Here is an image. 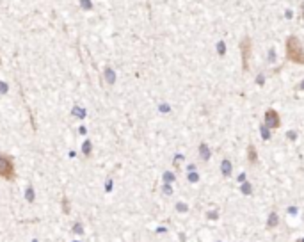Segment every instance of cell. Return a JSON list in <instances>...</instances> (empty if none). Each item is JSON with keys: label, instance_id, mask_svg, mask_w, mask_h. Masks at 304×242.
<instances>
[{"label": "cell", "instance_id": "7c38bea8", "mask_svg": "<svg viewBox=\"0 0 304 242\" xmlns=\"http://www.w3.org/2000/svg\"><path fill=\"white\" fill-rule=\"evenodd\" d=\"M25 198H27V201H30V203L34 201V198H36V194H34V187L28 185V189L25 191Z\"/></svg>", "mask_w": 304, "mask_h": 242}, {"label": "cell", "instance_id": "30bf717a", "mask_svg": "<svg viewBox=\"0 0 304 242\" xmlns=\"http://www.w3.org/2000/svg\"><path fill=\"white\" fill-rule=\"evenodd\" d=\"M91 150H93V144H91V141H84V144H82V153L85 155V157H89V155H91Z\"/></svg>", "mask_w": 304, "mask_h": 242}, {"label": "cell", "instance_id": "5b68a950", "mask_svg": "<svg viewBox=\"0 0 304 242\" xmlns=\"http://www.w3.org/2000/svg\"><path fill=\"white\" fill-rule=\"evenodd\" d=\"M247 160L251 164H258V151H256L255 144H249L247 146Z\"/></svg>", "mask_w": 304, "mask_h": 242}, {"label": "cell", "instance_id": "e0dca14e", "mask_svg": "<svg viewBox=\"0 0 304 242\" xmlns=\"http://www.w3.org/2000/svg\"><path fill=\"white\" fill-rule=\"evenodd\" d=\"M217 50H219V54H224V52H226V46H224V43H222V41H221V43H219V46H217Z\"/></svg>", "mask_w": 304, "mask_h": 242}, {"label": "cell", "instance_id": "7402d4cb", "mask_svg": "<svg viewBox=\"0 0 304 242\" xmlns=\"http://www.w3.org/2000/svg\"><path fill=\"white\" fill-rule=\"evenodd\" d=\"M301 89H304V82H302V84H301Z\"/></svg>", "mask_w": 304, "mask_h": 242}, {"label": "cell", "instance_id": "44dd1931", "mask_svg": "<svg viewBox=\"0 0 304 242\" xmlns=\"http://www.w3.org/2000/svg\"><path fill=\"white\" fill-rule=\"evenodd\" d=\"M188 178H190L192 182H196V180H198V175H188Z\"/></svg>", "mask_w": 304, "mask_h": 242}, {"label": "cell", "instance_id": "ffe728a7", "mask_svg": "<svg viewBox=\"0 0 304 242\" xmlns=\"http://www.w3.org/2000/svg\"><path fill=\"white\" fill-rule=\"evenodd\" d=\"M244 192H251V185H249V183L244 185Z\"/></svg>", "mask_w": 304, "mask_h": 242}, {"label": "cell", "instance_id": "7a4b0ae2", "mask_svg": "<svg viewBox=\"0 0 304 242\" xmlns=\"http://www.w3.org/2000/svg\"><path fill=\"white\" fill-rule=\"evenodd\" d=\"M0 176L6 180H14L16 169H14V160L9 155H0Z\"/></svg>", "mask_w": 304, "mask_h": 242}, {"label": "cell", "instance_id": "4fadbf2b", "mask_svg": "<svg viewBox=\"0 0 304 242\" xmlns=\"http://www.w3.org/2000/svg\"><path fill=\"white\" fill-rule=\"evenodd\" d=\"M277 224V215L272 212L271 214V217H269V228H274V226Z\"/></svg>", "mask_w": 304, "mask_h": 242}, {"label": "cell", "instance_id": "ba28073f", "mask_svg": "<svg viewBox=\"0 0 304 242\" xmlns=\"http://www.w3.org/2000/svg\"><path fill=\"white\" fill-rule=\"evenodd\" d=\"M71 114H75L78 118V119H84L85 118V109H82V107H78V105H75L71 109Z\"/></svg>", "mask_w": 304, "mask_h": 242}, {"label": "cell", "instance_id": "9c48e42d", "mask_svg": "<svg viewBox=\"0 0 304 242\" xmlns=\"http://www.w3.org/2000/svg\"><path fill=\"white\" fill-rule=\"evenodd\" d=\"M221 169H222V173H224V176H229L231 175V164H229V160H224L221 164Z\"/></svg>", "mask_w": 304, "mask_h": 242}, {"label": "cell", "instance_id": "5bb4252c", "mask_svg": "<svg viewBox=\"0 0 304 242\" xmlns=\"http://www.w3.org/2000/svg\"><path fill=\"white\" fill-rule=\"evenodd\" d=\"M7 91H9V86H7L6 82H2V80H0V93H2V94H6Z\"/></svg>", "mask_w": 304, "mask_h": 242}, {"label": "cell", "instance_id": "9a60e30c", "mask_svg": "<svg viewBox=\"0 0 304 242\" xmlns=\"http://www.w3.org/2000/svg\"><path fill=\"white\" fill-rule=\"evenodd\" d=\"M261 137H263V139H269V137H271V132H269V127H265V128L261 127Z\"/></svg>", "mask_w": 304, "mask_h": 242}, {"label": "cell", "instance_id": "d6986e66", "mask_svg": "<svg viewBox=\"0 0 304 242\" xmlns=\"http://www.w3.org/2000/svg\"><path fill=\"white\" fill-rule=\"evenodd\" d=\"M107 192H109V191H112V180H107Z\"/></svg>", "mask_w": 304, "mask_h": 242}, {"label": "cell", "instance_id": "8992f818", "mask_svg": "<svg viewBox=\"0 0 304 242\" xmlns=\"http://www.w3.org/2000/svg\"><path fill=\"white\" fill-rule=\"evenodd\" d=\"M103 77H105V80H107V84H109V86H112V84L116 82V73H114V70H112V68H109V66L103 70Z\"/></svg>", "mask_w": 304, "mask_h": 242}, {"label": "cell", "instance_id": "3957f363", "mask_svg": "<svg viewBox=\"0 0 304 242\" xmlns=\"http://www.w3.org/2000/svg\"><path fill=\"white\" fill-rule=\"evenodd\" d=\"M251 50H253V45H251V38H249V36H244L242 41H240V54H242V70H244V71H247V70H249Z\"/></svg>", "mask_w": 304, "mask_h": 242}, {"label": "cell", "instance_id": "2e32d148", "mask_svg": "<svg viewBox=\"0 0 304 242\" xmlns=\"http://www.w3.org/2000/svg\"><path fill=\"white\" fill-rule=\"evenodd\" d=\"M73 231H75V233H78V235H80V233H82V224H80V223H77V224H75V226H73Z\"/></svg>", "mask_w": 304, "mask_h": 242}, {"label": "cell", "instance_id": "6da1fadb", "mask_svg": "<svg viewBox=\"0 0 304 242\" xmlns=\"http://www.w3.org/2000/svg\"><path fill=\"white\" fill-rule=\"evenodd\" d=\"M285 50H286L288 60H292L295 64H304V48L297 36H288L286 43H285Z\"/></svg>", "mask_w": 304, "mask_h": 242}, {"label": "cell", "instance_id": "ac0fdd59", "mask_svg": "<svg viewBox=\"0 0 304 242\" xmlns=\"http://www.w3.org/2000/svg\"><path fill=\"white\" fill-rule=\"evenodd\" d=\"M164 178H166V182H173V180H174V175H171V173H166V175H164Z\"/></svg>", "mask_w": 304, "mask_h": 242}, {"label": "cell", "instance_id": "8fae6325", "mask_svg": "<svg viewBox=\"0 0 304 242\" xmlns=\"http://www.w3.org/2000/svg\"><path fill=\"white\" fill-rule=\"evenodd\" d=\"M80 7L82 9H85V11H93V2L91 0H80Z\"/></svg>", "mask_w": 304, "mask_h": 242}, {"label": "cell", "instance_id": "277c9868", "mask_svg": "<svg viewBox=\"0 0 304 242\" xmlns=\"http://www.w3.org/2000/svg\"><path fill=\"white\" fill-rule=\"evenodd\" d=\"M279 125H281L279 114H277L274 109H269L265 112V127L272 128V130H276V128H279Z\"/></svg>", "mask_w": 304, "mask_h": 242}, {"label": "cell", "instance_id": "603a6c76", "mask_svg": "<svg viewBox=\"0 0 304 242\" xmlns=\"http://www.w3.org/2000/svg\"><path fill=\"white\" fill-rule=\"evenodd\" d=\"M77 242H78V240H77Z\"/></svg>", "mask_w": 304, "mask_h": 242}, {"label": "cell", "instance_id": "52a82bcc", "mask_svg": "<svg viewBox=\"0 0 304 242\" xmlns=\"http://www.w3.org/2000/svg\"><path fill=\"white\" fill-rule=\"evenodd\" d=\"M199 155H201V159H203V160L210 159V150H208V146H206L205 143L199 144Z\"/></svg>", "mask_w": 304, "mask_h": 242}]
</instances>
